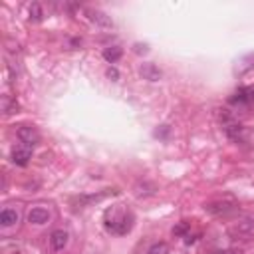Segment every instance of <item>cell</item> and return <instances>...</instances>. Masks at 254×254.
I'll use <instances>...</instances> for the list:
<instances>
[{
	"label": "cell",
	"instance_id": "6da1fadb",
	"mask_svg": "<svg viewBox=\"0 0 254 254\" xmlns=\"http://www.w3.org/2000/svg\"><path fill=\"white\" fill-rule=\"evenodd\" d=\"M133 221H135V216L131 214V212H121L119 216H114L112 214V219L107 216L105 219V229L110 231V232H114V234H127V232H131V229H133Z\"/></svg>",
	"mask_w": 254,
	"mask_h": 254
},
{
	"label": "cell",
	"instance_id": "7a4b0ae2",
	"mask_svg": "<svg viewBox=\"0 0 254 254\" xmlns=\"http://www.w3.org/2000/svg\"><path fill=\"white\" fill-rule=\"evenodd\" d=\"M236 203L234 201H229V199H223V201H212V203H207L205 205V210L208 214H214V216H221V214H229L231 210H234Z\"/></svg>",
	"mask_w": 254,
	"mask_h": 254
},
{
	"label": "cell",
	"instance_id": "3957f363",
	"mask_svg": "<svg viewBox=\"0 0 254 254\" xmlns=\"http://www.w3.org/2000/svg\"><path fill=\"white\" fill-rule=\"evenodd\" d=\"M16 135H18V139L26 145V147H34V145L40 143V133L36 131L34 127H30V125H22V127L16 131Z\"/></svg>",
	"mask_w": 254,
	"mask_h": 254
},
{
	"label": "cell",
	"instance_id": "277c9868",
	"mask_svg": "<svg viewBox=\"0 0 254 254\" xmlns=\"http://www.w3.org/2000/svg\"><path fill=\"white\" fill-rule=\"evenodd\" d=\"M252 232H254V221L252 219H246V221H242V223H238V225H234L231 229V236L232 238H246Z\"/></svg>",
	"mask_w": 254,
	"mask_h": 254
},
{
	"label": "cell",
	"instance_id": "5b68a950",
	"mask_svg": "<svg viewBox=\"0 0 254 254\" xmlns=\"http://www.w3.org/2000/svg\"><path fill=\"white\" fill-rule=\"evenodd\" d=\"M139 74L143 76V80H147V82H159L163 78V71L155 66V64H143L141 69H139Z\"/></svg>",
	"mask_w": 254,
	"mask_h": 254
},
{
	"label": "cell",
	"instance_id": "8992f818",
	"mask_svg": "<svg viewBox=\"0 0 254 254\" xmlns=\"http://www.w3.org/2000/svg\"><path fill=\"white\" fill-rule=\"evenodd\" d=\"M254 101V86H248V88H238V92L231 97V103H252Z\"/></svg>",
	"mask_w": 254,
	"mask_h": 254
},
{
	"label": "cell",
	"instance_id": "52a82bcc",
	"mask_svg": "<svg viewBox=\"0 0 254 254\" xmlns=\"http://www.w3.org/2000/svg\"><path fill=\"white\" fill-rule=\"evenodd\" d=\"M68 232L66 231H54L52 234H50V246H52V250H56V252H60V250H64L66 246H68Z\"/></svg>",
	"mask_w": 254,
	"mask_h": 254
},
{
	"label": "cell",
	"instance_id": "ba28073f",
	"mask_svg": "<svg viewBox=\"0 0 254 254\" xmlns=\"http://www.w3.org/2000/svg\"><path fill=\"white\" fill-rule=\"evenodd\" d=\"M50 221V212L46 210V208H32L30 212H28V223L30 225H46Z\"/></svg>",
	"mask_w": 254,
	"mask_h": 254
},
{
	"label": "cell",
	"instance_id": "9c48e42d",
	"mask_svg": "<svg viewBox=\"0 0 254 254\" xmlns=\"http://www.w3.org/2000/svg\"><path fill=\"white\" fill-rule=\"evenodd\" d=\"M30 157H32V151H30V147H18V149H14L12 151V161H14V165H18V167H26L28 165V161H30Z\"/></svg>",
	"mask_w": 254,
	"mask_h": 254
},
{
	"label": "cell",
	"instance_id": "30bf717a",
	"mask_svg": "<svg viewBox=\"0 0 254 254\" xmlns=\"http://www.w3.org/2000/svg\"><path fill=\"white\" fill-rule=\"evenodd\" d=\"M225 133H227L229 139H232V141H242V137H244V127H242L240 123L229 121V123H225Z\"/></svg>",
	"mask_w": 254,
	"mask_h": 254
},
{
	"label": "cell",
	"instance_id": "8fae6325",
	"mask_svg": "<svg viewBox=\"0 0 254 254\" xmlns=\"http://www.w3.org/2000/svg\"><path fill=\"white\" fill-rule=\"evenodd\" d=\"M88 14H90V20H92L93 24L101 26V28H112V26H114L112 18L107 16V14H103V12H99V10H90Z\"/></svg>",
	"mask_w": 254,
	"mask_h": 254
},
{
	"label": "cell",
	"instance_id": "7c38bea8",
	"mask_svg": "<svg viewBox=\"0 0 254 254\" xmlns=\"http://www.w3.org/2000/svg\"><path fill=\"white\" fill-rule=\"evenodd\" d=\"M18 212L16 210H12V208H4L2 212H0V225L2 227H12V225H16L18 223Z\"/></svg>",
	"mask_w": 254,
	"mask_h": 254
},
{
	"label": "cell",
	"instance_id": "4fadbf2b",
	"mask_svg": "<svg viewBox=\"0 0 254 254\" xmlns=\"http://www.w3.org/2000/svg\"><path fill=\"white\" fill-rule=\"evenodd\" d=\"M121 48L119 46H110V48H105L103 50V60L105 62H110V64H115L119 58H121Z\"/></svg>",
	"mask_w": 254,
	"mask_h": 254
},
{
	"label": "cell",
	"instance_id": "5bb4252c",
	"mask_svg": "<svg viewBox=\"0 0 254 254\" xmlns=\"http://www.w3.org/2000/svg\"><path fill=\"white\" fill-rule=\"evenodd\" d=\"M2 112H4L6 115L18 114V101L12 99L10 95H4V97H2Z\"/></svg>",
	"mask_w": 254,
	"mask_h": 254
},
{
	"label": "cell",
	"instance_id": "9a60e30c",
	"mask_svg": "<svg viewBox=\"0 0 254 254\" xmlns=\"http://www.w3.org/2000/svg\"><path fill=\"white\" fill-rule=\"evenodd\" d=\"M110 193H97V195H84V197H80L78 199V205H82V207H86V205H93V203H99V201H103Z\"/></svg>",
	"mask_w": 254,
	"mask_h": 254
},
{
	"label": "cell",
	"instance_id": "2e32d148",
	"mask_svg": "<svg viewBox=\"0 0 254 254\" xmlns=\"http://www.w3.org/2000/svg\"><path fill=\"white\" fill-rule=\"evenodd\" d=\"M147 254H169V244L167 242H155Z\"/></svg>",
	"mask_w": 254,
	"mask_h": 254
},
{
	"label": "cell",
	"instance_id": "e0dca14e",
	"mask_svg": "<svg viewBox=\"0 0 254 254\" xmlns=\"http://www.w3.org/2000/svg\"><path fill=\"white\" fill-rule=\"evenodd\" d=\"M30 18L34 22H40L42 20V8H40V4H32L30 6Z\"/></svg>",
	"mask_w": 254,
	"mask_h": 254
},
{
	"label": "cell",
	"instance_id": "ac0fdd59",
	"mask_svg": "<svg viewBox=\"0 0 254 254\" xmlns=\"http://www.w3.org/2000/svg\"><path fill=\"white\" fill-rule=\"evenodd\" d=\"M189 229H191L189 223H181V225H177V227L173 229V234H175V236H185V234L189 232Z\"/></svg>",
	"mask_w": 254,
	"mask_h": 254
},
{
	"label": "cell",
	"instance_id": "d6986e66",
	"mask_svg": "<svg viewBox=\"0 0 254 254\" xmlns=\"http://www.w3.org/2000/svg\"><path fill=\"white\" fill-rule=\"evenodd\" d=\"M107 78L114 80V82H117V80H119V71H117L115 68H110V69H107Z\"/></svg>",
	"mask_w": 254,
	"mask_h": 254
},
{
	"label": "cell",
	"instance_id": "ffe728a7",
	"mask_svg": "<svg viewBox=\"0 0 254 254\" xmlns=\"http://www.w3.org/2000/svg\"><path fill=\"white\" fill-rule=\"evenodd\" d=\"M214 254H240V252H236V250H225V252H214Z\"/></svg>",
	"mask_w": 254,
	"mask_h": 254
}]
</instances>
